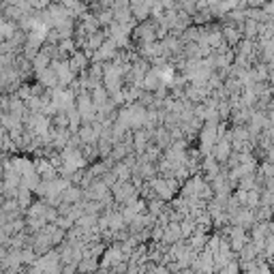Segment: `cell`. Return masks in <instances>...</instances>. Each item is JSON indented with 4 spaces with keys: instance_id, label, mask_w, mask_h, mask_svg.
<instances>
[{
    "instance_id": "6da1fadb",
    "label": "cell",
    "mask_w": 274,
    "mask_h": 274,
    "mask_svg": "<svg viewBox=\"0 0 274 274\" xmlns=\"http://www.w3.org/2000/svg\"><path fill=\"white\" fill-rule=\"evenodd\" d=\"M223 39H225V43L229 47H236L240 43V39H242V28L233 26V24H227L225 28H223Z\"/></svg>"
}]
</instances>
